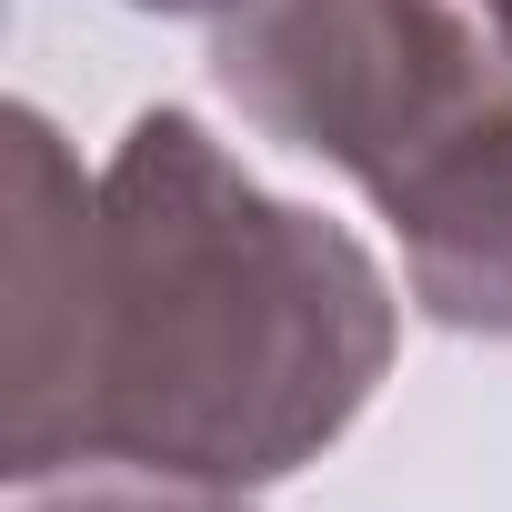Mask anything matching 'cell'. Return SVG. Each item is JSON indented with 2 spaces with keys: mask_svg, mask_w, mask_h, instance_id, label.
<instances>
[{
  "mask_svg": "<svg viewBox=\"0 0 512 512\" xmlns=\"http://www.w3.org/2000/svg\"><path fill=\"white\" fill-rule=\"evenodd\" d=\"M211 81L262 141L392 201L512 101V41L472 0H231Z\"/></svg>",
  "mask_w": 512,
  "mask_h": 512,
  "instance_id": "7a4b0ae2",
  "label": "cell"
},
{
  "mask_svg": "<svg viewBox=\"0 0 512 512\" xmlns=\"http://www.w3.org/2000/svg\"><path fill=\"white\" fill-rule=\"evenodd\" d=\"M392 332V282L342 221L262 191L191 111H141L101 171L71 472L282 482L362 422Z\"/></svg>",
  "mask_w": 512,
  "mask_h": 512,
  "instance_id": "6da1fadb",
  "label": "cell"
},
{
  "mask_svg": "<svg viewBox=\"0 0 512 512\" xmlns=\"http://www.w3.org/2000/svg\"><path fill=\"white\" fill-rule=\"evenodd\" d=\"M11 422H0V472L21 492L71 472L81 442V352H91V262H101V181L61 151V131L11 101Z\"/></svg>",
  "mask_w": 512,
  "mask_h": 512,
  "instance_id": "3957f363",
  "label": "cell"
},
{
  "mask_svg": "<svg viewBox=\"0 0 512 512\" xmlns=\"http://www.w3.org/2000/svg\"><path fill=\"white\" fill-rule=\"evenodd\" d=\"M472 11H482V21H492V31L512 41V0H472Z\"/></svg>",
  "mask_w": 512,
  "mask_h": 512,
  "instance_id": "52a82bcc",
  "label": "cell"
},
{
  "mask_svg": "<svg viewBox=\"0 0 512 512\" xmlns=\"http://www.w3.org/2000/svg\"><path fill=\"white\" fill-rule=\"evenodd\" d=\"M131 11H211V21H221L231 0H131Z\"/></svg>",
  "mask_w": 512,
  "mask_h": 512,
  "instance_id": "8992f818",
  "label": "cell"
},
{
  "mask_svg": "<svg viewBox=\"0 0 512 512\" xmlns=\"http://www.w3.org/2000/svg\"><path fill=\"white\" fill-rule=\"evenodd\" d=\"M41 512H251L241 492H201V482H141L131 472V492H71V502H41Z\"/></svg>",
  "mask_w": 512,
  "mask_h": 512,
  "instance_id": "5b68a950",
  "label": "cell"
},
{
  "mask_svg": "<svg viewBox=\"0 0 512 512\" xmlns=\"http://www.w3.org/2000/svg\"><path fill=\"white\" fill-rule=\"evenodd\" d=\"M382 221L402 231L412 302L442 332L512 342V101L482 111L422 181H402Z\"/></svg>",
  "mask_w": 512,
  "mask_h": 512,
  "instance_id": "277c9868",
  "label": "cell"
}]
</instances>
